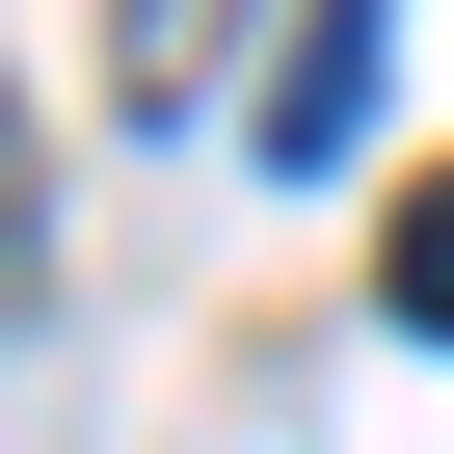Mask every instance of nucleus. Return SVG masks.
<instances>
[{"label": "nucleus", "mask_w": 454, "mask_h": 454, "mask_svg": "<svg viewBox=\"0 0 454 454\" xmlns=\"http://www.w3.org/2000/svg\"><path fill=\"white\" fill-rule=\"evenodd\" d=\"M374 54H401V0H321V27L268 54V160H348L374 134Z\"/></svg>", "instance_id": "obj_1"}, {"label": "nucleus", "mask_w": 454, "mask_h": 454, "mask_svg": "<svg viewBox=\"0 0 454 454\" xmlns=\"http://www.w3.org/2000/svg\"><path fill=\"white\" fill-rule=\"evenodd\" d=\"M374 294H401V321H427V348H454V160H427V187H401V241H374Z\"/></svg>", "instance_id": "obj_2"}]
</instances>
